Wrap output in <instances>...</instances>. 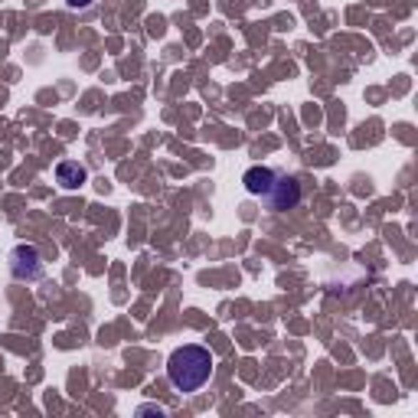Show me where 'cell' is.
Instances as JSON below:
<instances>
[{
    "instance_id": "5",
    "label": "cell",
    "mask_w": 418,
    "mask_h": 418,
    "mask_svg": "<svg viewBox=\"0 0 418 418\" xmlns=\"http://www.w3.org/2000/svg\"><path fill=\"white\" fill-rule=\"evenodd\" d=\"M92 0H69V7H88Z\"/></svg>"
},
{
    "instance_id": "3",
    "label": "cell",
    "mask_w": 418,
    "mask_h": 418,
    "mask_svg": "<svg viewBox=\"0 0 418 418\" xmlns=\"http://www.w3.org/2000/svg\"><path fill=\"white\" fill-rule=\"evenodd\" d=\"M245 189L249 193H255V197H265L271 189V183H275V170H268V167H252L249 174H245Z\"/></svg>"
},
{
    "instance_id": "1",
    "label": "cell",
    "mask_w": 418,
    "mask_h": 418,
    "mask_svg": "<svg viewBox=\"0 0 418 418\" xmlns=\"http://www.w3.org/2000/svg\"><path fill=\"white\" fill-rule=\"evenodd\" d=\"M167 376H170L174 389H180V392H197L213 376V356H209L206 347H197V343L180 347L167 360Z\"/></svg>"
},
{
    "instance_id": "2",
    "label": "cell",
    "mask_w": 418,
    "mask_h": 418,
    "mask_svg": "<svg viewBox=\"0 0 418 418\" xmlns=\"http://www.w3.org/2000/svg\"><path fill=\"white\" fill-rule=\"evenodd\" d=\"M265 199H268V206L275 209V213H284V209L298 206V199H301V183L294 180V177L275 174V183H271V189L265 193Z\"/></svg>"
},
{
    "instance_id": "4",
    "label": "cell",
    "mask_w": 418,
    "mask_h": 418,
    "mask_svg": "<svg viewBox=\"0 0 418 418\" xmlns=\"http://www.w3.org/2000/svg\"><path fill=\"white\" fill-rule=\"evenodd\" d=\"M56 177H59V183H63L66 189H75L82 180H85V170H82L79 164H59Z\"/></svg>"
}]
</instances>
